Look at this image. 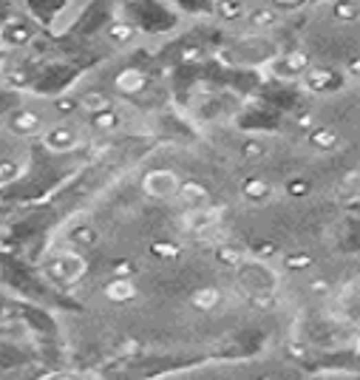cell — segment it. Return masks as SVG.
Segmentation results:
<instances>
[{"label": "cell", "mask_w": 360, "mask_h": 380, "mask_svg": "<svg viewBox=\"0 0 360 380\" xmlns=\"http://www.w3.org/2000/svg\"><path fill=\"white\" fill-rule=\"evenodd\" d=\"M235 270H238V278H242V287L250 290L253 295L273 293V290H275V273H273L267 264H264V261H250V258H244Z\"/></svg>", "instance_id": "cell-1"}, {"label": "cell", "mask_w": 360, "mask_h": 380, "mask_svg": "<svg viewBox=\"0 0 360 380\" xmlns=\"http://www.w3.org/2000/svg\"><path fill=\"white\" fill-rule=\"evenodd\" d=\"M179 176L173 171H151L145 173V179H142V190L151 196V199H173L176 196V190H179Z\"/></svg>", "instance_id": "cell-2"}, {"label": "cell", "mask_w": 360, "mask_h": 380, "mask_svg": "<svg viewBox=\"0 0 360 380\" xmlns=\"http://www.w3.org/2000/svg\"><path fill=\"white\" fill-rule=\"evenodd\" d=\"M184 230L190 233H196V235H210L215 227L222 224V213L215 210V207H199V210H187L184 213V219H182Z\"/></svg>", "instance_id": "cell-3"}, {"label": "cell", "mask_w": 360, "mask_h": 380, "mask_svg": "<svg viewBox=\"0 0 360 380\" xmlns=\"http://www.w3.org/2000/svg\"><path fill=\"white\" fill-rule=\"evenodd\" d=\"M85 270H88V264H85V258H83L77 250H65V253H60L57 261H54V275H57L63 284L80 281V278L85 275Z\"/></svg>", "instance_id": "cell-4"}, {"label": "cell", "mask_w": 360, "mask_h": 380, "mask_svg": "<svg viewBox=\"0 0 360 380\" xmlns=\"http://www.w3.org/2000/svg\"><path fill=\"white\" fill-rule=\"evenodd\" d=\"M77 131L74 128H68V125H54L43 134V145L49 148L52 154H65V151H74L77 148Z\"/></svg>", "instance_id": "cell-5"}, {"label": "cell", "mask_w": 360, "mask_h": 380, "mask_svg": "<svg viewBox=\"0 0 360 380\" xmlns=\"http://www.w3.org/2000/svg\"><path fill=\"white\" fill-rule=\"evenodd\" d=\"M179 202L184 204V210H199V207H210V190L199 182H182L176 190Z\"/></svg>", "instance_id": "cell-6"}, {"label": "cell", "mask_w": 360, "mask_h": 380, "mask_svg": "<svg viewBox=\"0 0 360 380\" xmlns=\"http://www.w3.org/2000/svg\"><path fill=\"white\" fill-rule=\"evenodd\" d=\"M306 68H309V54H306V52H290L286 57H281V60L275 63V71H278L281 77H286V80L301 77Z\"/></svg>", "instance_id": "cell-7"}, {"label": "cell", "mask_w": 360, "mask_h": 380, "mask_svg": "<svg viewBox=\"0 0 360 380\" xmlns=\"http://www.w3.org/2000/svg\"><path fill=\"white\" fill-rule=\"evenodd\" d=\"M309 145L315 148V151H335L341 145V134L335 131L332 125H321L309 134Z\"/></svg>", "instance_id": "cell-8"}, {"label": "cell", "mask_w": 360, "mask_h": 380, "mask_svg": "<svg viewBox=\"0 0 360 380\" xmlns=\"http://www.w3.org/2000/svg\"><path fill=\"white\" fill-rule=\"evenodd\" d=\"M332 80H335L332 68H306L304 71V85L315 94H324L326 88H332Z\"/></svg>", "instance_id": "cell-9"}, {"label": "cell", "mask_w": 360, "mask_h": 380, "mask_svg": "<svg viewBox=\"0 0 360 380\" xmlns=\"http://www.w3.org/2000/svg\"><path fill=\"white\" fill-rule=\"evenodd\" d=\"M134 295H136V287H134L131 278H114V281H108V287H105V298L114 301V304H125Z\"/></svg>", "instance_id": "cell-10"}, {"label": "cell", "mask_w": 360, "mask_h": 380, "mask_svg": "<svg viewBox=\"0 0 360 380\" xmlns=\"http://www.w3.org/2000/svg\"><path fill=\"white\" fill-rule=\"evenodd\" d=\"M219 304H222V293L215 287H202V290H196L193 295H190V306L199 310V313H213Z\"/></svg>", "instance_id": "cell-11"}, {"label": "cell", "mask_w": 360, "mask_h": 380, "mask_svg": "<svg viewBox=\"0 0 360 380\" xmlns=\"http://www.w3.org/2000/svg\"><path fill=\"white\" fill-rule=\"evenodd\" d=\"M116 88L123 94H139L145 88V74H142L139 68H125L123 74L116 77Z\"/></svg>", "instance_id": "cell-12"}, {"label": "cell", "mask_w": 360, "mask_h": 380, "mask_svg": "<svg viewBox=\"0 0 360 380\" xmlns=\"http://www.w3.org/2000/svg\"><path fill=\"white\" fill-rule=\"evenodd\" d=\"M12 131L17 134H37L40 131V114L37 111H20L12 116Z\"/></svg>", "instance_id": "cell-13"}, {"label": "cell", "mask_w": 360, "mask_h": 380, "mask_svg": "<svg viewBox=\"0 0 360 380\" xmlns=\"http://www.w3.org/2000/svg\"><path fill=\"white\" fill-rule=\"evenodd\" d=\"M242 193H244L247 202L258 204V202H267L273 190H270V184L264 182V179H255V176H253V179H247V182L242 184Z\"/></svg>", "instance_id": "cell-14"}, {"label": "cell", "mask_w": 360, "mask_h": 380, "mask_svg": "<svg viewBox=\"0 0 360 380\" xmlns=\"http://www.w3.org/2000/svg\"><path fill=\"white\" fill-rule=\"evenodd\" d=\"M278 23H281V14H278V9H270V6L255 9V12L250 14V26L258 29V32L273 29V26H278Z\"/></svg>", "instance_id": "cell-15"}, {"label": "cell", "mask_w": 360, "mask_h": 380, "mask_svg": "<svg viewBox=\"0 0 360 380\" xmlns=\"http://www.w3.org/2000/svg\"><path fill=\"white\" fill-rule=\"evenodd\" d=\"M215 258H219L222 264H227V267H238L247 258V253L242 247H235V244H222L219 250H215Z\"/></svg>", "instance_id": "cell-16"}, {"label": "cell", "mask_w": 360, "mask_h": 380, "mask_svg": "<svg viewBox=\"0 0 360 380\" xmlns=\"http://www.w3.org/2000/svg\"><path fill=\"white\" fill-rule=\"evenodd\" d=\"M23 171H26V165L20 159H0V184L14 182L17 176H23Z\"/></svg>", "instance_id": "cell-17"}, {"label": "cell", "mask_w": 360, "mask_h": 380, "mask_svg": "<svg viewBox=\"0 0 360 380\" xmlns=\"http://www.w3.org/2000/svg\"><path fill=\"white\" fill-rule=\"evenodd\" d=\"M80 105H83L85 111H91V114H97V111H105V108H111V100L105 97L103 91H88V94H83Z\"/></svg>", "instance_id": "cell-18"}, {"label": "cell", "mask_w": 360, "mask_h": 380, "mask_svg": "<svg viewBox=\"0 0 360 380\" xmlns=\"http://www.w3.org/2000/svg\"><path fill=\"white\" fill-rule=\"evenodd\" d=\"M119 123H123V120H119V114L114 108H105V111L94 114V128H97V131H116Z\"/></svg>", "instance_id": "cell-19"}, {"label": "cell", "mask_w": 360, "mask_h": 380, "mask_svg": "<svg viewBox=\"0 0 360 380\" xmlns=\"http://www.w3.org/2000/svg\"><path fill=\"white\" fill-rule=\"evenodd\" d=\"M244 0H219V17L222 20H238V17H244Z\"/></svg>", "instance_id": "cell-20"}, {"label": "cell", "mask_w": 360, "mask_h": 380, "mask_svg": "<svg viewBox=\"0 0 360 380\" xmlns=\"http://www.w3.org/2000/svg\"><path fill=\"white\" fill-rule=\"evenodd\" d=\"M71 239H74L80 247H97L100 233L94 230L91 224H80V227H74V233H71Z\"/></svg>", "instance_id": "cell-21"}, {"label": "cell", "mask_w": 360, "mask_h": 380, "mask_svg": "<svg viewBox=\"0 0 360 380\" xmlns=\"http://www.w3.org/2000/svg\"><path fill=\"white\" fill-rule=\"evenodd\" d=\"M242 154H244V159H261V156H267V145H264L261 139H250L242 145Z\"/></svg>", "instance_id": "cell-22"}, {"label": "cell", "mask_w": 360, "mask_h": 380, "mask_svg": "<svg viewBox=\"0 0 360 380\" xmlns=\"http://www.w3.org/2000/svg\"><path fill=\"white\" fill-rule=\"evenodd\" d=\"M108 34H111V40H116V43H128V40L134 37V26H128V23H114V26L108 29Z\"/></svg>", "instance_id": "cell-23"}, {"label": "cell", "mask_w": 360, "mask_h": 380, "mask_svg": "<svg viewBox=\"0 0 360 380\" xmlns=\"http://www.w3.org/2000/svg\"><path fill=\"white\" fill-rule=\"evenodd\" d=\"M332 14L338 17V20H343V23H346V20H354V17H357V6H354V3H349V0H341V3L332 9Z\"/></svg>", "instance_id": "cell-24"}, {"label": "cell", "mask_w": 360, "mask_h": 380, "mask_svg": "<svg viewBox=\"0 0 360 380\" xmlns=\"http://www.w3.org/2000/svg\"><path fill=\"white\" fill-rule=\"evenodd\" d=\"M309 264H312V258L306 253H295V255L286 258V267H290V270H306Z\"/></svg>", "instance_id": "cell-25"}, {"label": "cell", "mask_w": 360, "mask_h": 380, "mask_svg": "<svg viewBox=\"0 0 360 380\" xmlns=\"http://www.w3.org/2000/svg\"><path fill=\"white\" fill-rule=\"evenodd\" d=\"M286 193H290V196H306L309 193V184L304 182V179H293V182H286Z\"/></svg>", "instance_id": "cell-26"}, {"label": "cell", "mask_w": 360, "mask_h": 380, "mask_svg": "<svg viewBox=\"0 0 360 380\" xmlns=\"http://www.w3.org/2000/svg\"><path fill=\"white\" fill-rule=\"evenodd\" d=\"M153 253L156 255H162V258H179V247L176 244H165V242H159V244H153Z\"/></svg>", "instance_id": "cell-27"}, {"label": "cell", "mask_w": 360, "mask_h": 380, "mask_svg": "<svg viewBox=\"0 0 360 380\" xmlns=\"http://www.w3.org/2000/svg\"><path fill=\"white\" fill-rule=\"evenodd\" d=\"M312 293H318V295L329 293V284H324V281H312Z\"/></svg>", "instance_id": "cell-28"}, {"label": "cell", "mask_w": 360, "mask_h": 380, "mask_svg": "<svg viewBox=\"0 0 360 380\" xmlns=\"http://www.w3.org/2000/svg\"><path fill=\"white\" fill-rule=\"evenodd\" d=\"M309 123H312V116H309V114L298 116V125H301V128H309Z\"/></svg>", "instance_id": "cell-29"}, {"label": "cell", "mask_w": 360, "mask_h": 380, "mask_svg": "<svg viewBox=\"0 0 360 380\" xmlns=\"http://www.w3.org/2000/svg\"><path fill=\"white\" fill-rule=\"evenodd\" d=\"M275 3H278V6H298L301 0H275Z\"/></svg>", "instance_id": "cell-30"}, {"label": "cell", "mask_w": 360, "mask_h": 380, "mask_svg": "<svg viewBox=\"0 0 360 380\" xmlns=\"http://www.w3.org/2000/svg\"><path fill=\"white\" fill-rule=\"evenodd\" d=\"M60 380H85V377H60Z\"/></svg>", "instance_id": "cell-31"}, {"label": "cell", "mask_w": 360, "mask_h": 380, "mask_svg": "<svg viewBox=\"0 0 360 380\" xmlns=\"http://www.w3.org/2000/svg\"><path fill=\"white\" fill-rule=\"evenodd\" d=\"M315 380H326V377H315Z\"/></svg>", "instance_id": "cell-32"}]
</instances>
